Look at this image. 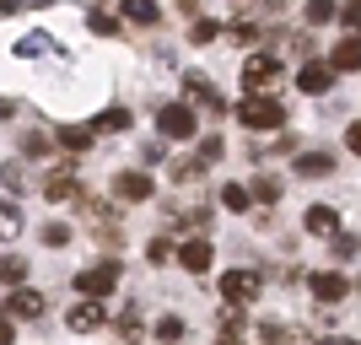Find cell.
Returning a JSON list of instances; mask_svg holds the SVG:
<instances>
[{
	"label": "cell",
	"instance_id": "34",
	"mask_svg": "<svg viewBox=\"0 0 361 345\" xmlns=\"http://www.w3.org/2000/svg\"><path fill=\"white\" fill-rule=\"evenodd\" d=\"M216 157H221V140H216V135L200 140V162H216Z\"/></svg>",
	"mask_w": 361,
	"mask_h": 345
},
{
	"label": "cell",
	"instance_id": "2",
	"mask_svg": "<svg viewBox=\"0 0 361 345\" xmlns=\"http://www.w3.org/2000/svg\"><path fill=\"white\" fill-rule=\"evenodd\" d=\"M243 87L275 97V87H281V60H275V54H248V60H243Z\"/></svg>",
	"mask_w": 361,
	"mask_h": 345
},
{
	"label": "cell",
	"instance_id": "24",
	"mask_svg": "<svg viewBox=\"0 0 361 345\" xmlns=\"http://www.w3.org/2000/svg\"><path fill=\"white\" fill-rule=\"evenodd\" d=\"M0 183H6L11 195H22V189H27V178H22V162H6V167H0Z\"/></svg>",
	"mask_w": 361,
	"mask_h": 345
},
{
	"label": "cell",
	"instance_id": "3",
	"mask_svg": "<svg viewBox=\"0 0 361 345\" xmlns=\"http://www.w3.org/2000/svg\"><path fill=\"white\" fill-rule=\"evenodd\" d=\"M119 281H124L119 265H92V270L75 275V291H81V297H108V291H114Z\"/></svg>",
	"mask_w": 361,
	"mask_h": 345
},
{
	"label": "cell",
	"instance_id": "33",
	"mask_svg": "<svg viewBox=\"0 0 361 345\" xmlns=\"http://www.w3.org/2000/svg\"><path fill=\"white\" fill-rule=\"evenodd\" d=\"M167 254H173V248H167V238H151V248H146L151 265H167Z\"/></svg>",
	"mask_w": 361,
	"mask_h": 345
},
{
	"label": "cell",
	"instance_id": "8",
	"mask_svg": "<svg viewBox=\"0 0 361 345\" xmlns=\"http://www.w3.org/2000/svg\"><path fill=\"white\" fill-rule=\"evenodd\" d=\"M114 195H119V200H130V205H140V200H151V195H157V183H151L146 173H119V178H114Z\"/></svg>",
	"mask_w": 361,
	"mask_h": 345
},
{
	"label": "cell",
	"instance_id": "17",
	"mask_svg": "<svg viewBox=\"0 0 361 345\" xmlns=\"http://www.w3.org/2000/svg\"><path fill=\"white\" fill-rule=\"evenodd\" d=\"M22 281H27V259L6 254V259H0V286H22Z\"/></svg>",
	"mask_w": 361,
	"mask_h": 345
},
{
	"label": "cell",
	"instance_id": "23",
	"mask_svg": "<svg viewBox=\"0 0 361 345\" xmlns=\"http://www.w3.org/2000/svg\"><path fill=\"white\" fill-rule=\"evenodd\" d=\"M221 205H226V210H248L254 200H248V189H243V183H226V189H221Z\"/></svg>",
	"mask_w": 361,
	"mask_h": 345
},
{
	"label": "cell",
	"instance_id": "10",
	"mask_svg": "<svg viewBox=\"0 0 361 345\" xmlns=\"http://www.w3.org/2000/svg\"><path fill=\"white\" fill-rule=\"evenodd\" d=\"M302 226H307L313 238H334V232H340V210L334 205H313L307 216H302Z\"/></svg>",
	"mask_w": 361,
	"mask_h": 345
},
{
	"label": "cell",
	"instance_id": "11",
	"mask_svg": "<svg viewBox=\"0 0 361 345\" xmlns=\"http://www.w3.org/2000/svg\"><path fill=\"white\" fill-rule=\"evenodd\" d=\"M75 195H81V183H75L71 167H54L44 178V200H75Z\"/></svg>",
	"mask_w": 361,
	"mask_h": 345
},
{
	"label": "cell",
	"instance_id": "35",
	"mask_svg": "<svg viewBox=\"0 0 361 345\" xmlns=\"http://www.w3.org/2000/svg\"><path fill=\"white\" fill-rule=\"evenodd\" d=\"M334 11H340V22H345V28H356V16H361V6H356V0H345V6H334Z\"/></svg>",
	"mask_w": 361,
	"mask_h": 345
},
{
	"label": "cell",
	"instance_id": "1",
	"mask_svg": "<svg viewBox=\"0 0 361 345\" xmlns=\"http://www.w3.org/2000/svg\"><path fill=\"white\" fill-rule=\"evenodd\" d=\"M238 119L248 124V130H281V124H286V108H281V97L248 92V97L238 103Z\"/></svg>",
	"mask_w": 361,
	"mask_h": 345
},
{
	"label": "cell",
	"instance_id": "27",
	"mask_svg": "<svg viewBox=\"0 0 361 345\" xmlns=\"http://www.w3.org/2000/svg\"><path fill=\"white\" fill-rule=\"evenodd\" d=\"M307 22H334V0H307Z\"/></svg>",
	"mask_w": 361,
	"mask_h": 345
},
{
	"label": "cell",
	"instance_id": "39",
	"mask_svg": "<svg viewBox=\"0 0 361 345\" xmlns=\"http://www.w3.org/2000/svg\"><path fill=\"white\" fill-rule=\"evenodd\" d=\"M324 345H356V340H350V334H345V340H334V334H329V340H324Z\"/></svg>",
	"mask_w": 361,
	"mask_h": 345
},
{
	"label": "cell",
	"instance_id": "14",
	"mask_svg": "<svg viewBox=\"0 0 361 345\" xmlns=\"http://www.w3.org/2000/svg\"><path fill=\"white\" fill-rule=\"evenodd\" d=\"M329 173H334L329 151H307V157H297V178H329Z\"/></svg>",
	"mask_w": 361,
	"mask_h": 345
},
{
	"label": "cell",
	"instance_id": "20",
	"mask_svg": "<svg viewBox=\"0 0 361 345\" xmlns=\"http://www.w3.org/2000/svg\"><path fill=\"white\" fill-rule=\"evenodd\" d=\"M356 65H361V44H356V38H345V44L334 49V71H356Z\"/></svg>",
	"mask_w": 361,
	"mask_h": 345
},
{
	"label": "cell",
	"instance_id": "22",
	"mask_svg": "<svg viewBox=\"0 0 361 345\" xmlns=\"http://www.w3.org/2000/svg\"><path fill=\"white\" fill-rule=\"evenodd\" d=\"M49 49H54V44H49L44 32H27V38L16 44V54H22V60H38V54H49Z\"/></svg>",
	"mask_w": 361,
	"mask_h": 345
},
{
	"label": "cell",
	"instance_id": "9",
	"mask_svg": "<svg viewBox=\"0 0 361 345\" xmlns=\"http://www.w3.org/2000/svg\"><path fill=\"white\" fill-rule=\"evenodd\" d=\"M313 297L324 302V308H334V302L350 297V281H345V275H334V270H324V275H313Z\"/></svg>",
	"mask_w": 361,
	"mask_h": 345
},
{
	"label": "cell",
	"instance_id": "13",
	"mask_svg": "<svg viewBox=\"0 0 361 345\" xmlns=\"http://www.w3.org/2000/svg\"><path fill=\"white\" fill-rule=\"evenodd\" d=\"M6 308H11L16 318H44V291H27V286H16Z\"/></svg>",
	"mask_w": 361,
	"mask_h": 345
},
{
	"label": "cell",
	"instance_id": "31",
	"mask_svg": "<svg viewBox=\"0 0 361 345\" xmlns=\"http://www.w3.org/2000/svg\"><path fill=\"white\" fill-rule=\"evenodd\" d=\"M157 334H162V340H183V318H173V313H167L162 324H157Z\"/></svg>",
	"mask_w": 361,
	"mask_h": 345
},
{
	"label": "cell",
	"instance_id": "26",
	"mask_svg": "<svg viewBox=\"0 0 361 345\" xmlns=\"http://www.w3.org/2000/svg\"><path fill=\"white\" fill-rule=\"evenodd\" d=\"M44 243H49V248H65V243H71V226H65V222H49L44 226Z\"/></svg>",
	"mask_w": 361,
	"mask_h": 345
},
{
	"label": "cell",
	"instance_id": "19",
	"mask_svg": "<svg viewBox=\"0 0 361 345\" xmlns=\"http://www.w3.org/2000/svg\"><path fill=\"white\" fill-rule=\"evenodd\" d=\"M60 146L65 151H87L92 146V124H71V130H60Z\"/></svg>",
	"mask_w": 361,
	"mask_h": 345
},
{
	"label": "cell",
	"instance_id": "16",
	"mask_svg": "<svg viewBox=\"0 0 361 345\" xmlns=\"http://www.w3.org/2000/svg\"><path fill=\"white\" fill-rule=\"evenodd\" d=\"M297 87L302 92H329V65H302Z\"/></svg>",
	"mask_w": 361,
	"mask_h": 345
},
{
	"label": "cell",
	"instance_id": "18",
	"mask_svg": "<svg viewBox=\"0 0 361 345\" xmlns=\"http://www.w3.org/2000/svg\"><path fill=\"white\" fill-rule=\"evenodd\" d=\"M16 238H22V210L0 205V243H16Z\"/></svg>",
	"mask_w": 361,
	"mask_h": 345
},
{
	"label": "cell",
	"instance_id": "21",
	"mask_svg": "<svg viewBox=\"0 0 361 345\" xmlns=\"http://www.w3.org/2000/svg\"><path fill=\"white\" fill-rule=\"evenodd\" d=\"M92 130H130V108H103Z\"/></svg>",
	"mask_w": 361,
	"mask_h": 345
},
{
	"label": "cell",
	"instance_id": "15",
	"mask_svg": "<svg viewBox=\"0 0 361 345\" xmlns=\"http://www.w3.org/2000/svg\"><path fill=\"white\" fill-rule=\"evenodd\" d=\"M124 16H130V22H140V28H157V22H162L157 0H124Z\"/></svg>",
	"mask_w": 361,
	"mask_h": 345
},
{
	"label": "cell",
	"instance_id": "6",
	"mask_svg": "<svg viewBox=\"0 0 361 345\" xmlns=\"http://www.w3.org/2000/svg\"><path fill=\"white\" fill-rule=\"evenodd\" d=\"M178 265H183L189 275H205V270L216 265V248H211V238H189V243L178 248Z\"/></svg>",
	"mask_w": 361,
	"mask_h": 345
},
{
	"label": "cell",
	"instance_id": "12",
	"mask_svg": "<svg viewBox=\"0 0 361 345\" xmlns=\"http://www.w3.org/2000/svg\"><path fill=\"white\" fill-rule=\"evenodd\" d=\"M183 87H189V97H195L200 108H211V119H216V114H226V103H221V92H216L211 81H205V75H189V81H183Z\"/></svg>",
	"mask_w": 361,
	"mask_h": 345
},
{
	"label": "cell",
	"instance_id": "29",
	"mask_svg": "<svg viewBox=\"0 0 361 345\" xmlns=\"http://www.w3.org/2000/svg\"><path fill=\"white\" fill-rule=\"evenodd\" d=\"M334 259H356V238L350 232H334Z\"/></svg>",
	"mask_w": 361,
	"mask_h": 345
},
{
	"label": "cell",
	"instance_id": "37",
	"mask_svg": "<svg viewBox=\"0 0 361 345\" xmlns=\"http://www.w3.org/2000/svg\"><path fill=\"white\" fill-rule=\"evenodd\" d=\"M119 329H124V334L140 329V313H135V308H124V313H119Z\"/></svg>",
	"mask_w": 361,
	"mask_h": 345
},
{
	"label": "cell",
	"instance_id": "30",
	"mask_svg": "<svg viewBox=\"0 0 361 345\" xmlns=\"http://www.w3.org/2000/svg\"><path fill=\"white\" fill-rule=\"evenodd\" d=\"M254 195L264 200V205H275V200H281V183H275V178H259V183H254Z\"/></svg>",
	"mask_w": 361,
	"mask_h": 345
},
{
	"label": "cell",
	"instance_id": "7",
	"mask_svg": "<svg viewBox=\"0 0 361 345\" xmlns=\"http://www.w3.org/2000/svg\"><path fill=\"white\" fill-rule=\"evenodd\" d=\"M65 324H71V334H92L97 324H103V308H97V297H81L71 313H65Z\"/></svg>",
	"mask_w": 361,
	"mask_h": 345
},
{
	"label": "cell",
	"instance_id": "36",
	"mask_svg": "<svg viewBox=\"0 0 361 345\" xmlns=\"http://www.w3.org/2000/svg\"><path fill=\"white\" fill-rule=\"evenodd\" d=\"M232 38H238V44H254L259 28H254V22H238V28H232Z\"/></svg>",
	"mask_w": 361,
	"mask_h": 345
},
{
	"label": "cell",
	"instance_id": "5",
	"mask_svg": "<svg viewBox=\"0 0 361 345\" xmlns=\"http://www.w3.org/2000/svg\"><path fill=\"white\" fill-rule=\"evenodd\" d=\"M157 130H162L167 140H189L195 135V114H189L183 103H167L162 114H157Z\"/></svg>",
	"mask_w": 361,
	"mask_h": 345
},
{
	"label": "cell",
	"instance_id": "25",
	"mask_svg": "<svg viewBox=\"0 0 361 345\" xmlns=\"http://www.w3.org/2000/svg\"><path fill=\"white\" fill-rule=\"evenodd\" d=\"M87 28L108 38V32H119V16H114V11H92V16H87Z\"/></svg>",
	"mask_w": 361,
	"mask_h": 345
},
{
	"label": "cell",
	"instance_id": "32",
	"mask_svg": "<svg viewBox=\"0 0 361 345\" xmlns=\"http://www.w3.org/2000/svg\"><path fill=\"white\" fill-rule=\"evenodd\" d=\"M49 146H54L49 135H27V140H22V151H27V157H49Z\"/></svg>",
	"mask_w": 361,
	"mask_h": 345
},
{
	"label": "cell",
	"instance_id": "28",
	"mask_svg": "<svg viewBox=\"0 0 361 345\" xmlns=\"http://www.w3.org/2000/svg\"><path fill=\"white\" fill-rule=\"evenodd\" d=\"M216 32H221V28H216V22H205V16H200L195 28H189V38H195V44H211Z\"/></svg>",
	"mask_w": 361,
	"mask_h": 345
},
{
	"label": "cell",
	"instance_id": "4",
	"mask_svg": "<svg viewBox=\"0 0 361 345\" xmlns=\"http://www.w3.org/2000/svg\"><path fill=\"white\" fill-rule=\"evenodd\" d=\"M259 291H264V281H259L254 270H226V275H221V297L238 302V308H243V302H254Z\"/></svg>",
	"mask_w": 361,
	"mask_h": 345
},
{
	"label": "cell",
	"instance_id": "38",
	"mask_svg": "<svg viewBox=\"0 0 361 345\" xmlns=\"http://www.w3.org/2000/svg\"><path fill=\"white\" fill-rule=\"evenodd\" d=\"M11 334H16V329H11V318L0 313V345H11Z\"/></svg>",
	"mask_w": 361,
	"mask_h": 345
}]
</instances>
